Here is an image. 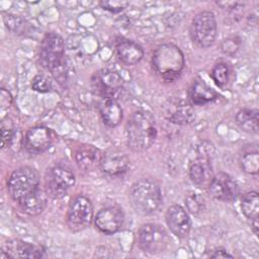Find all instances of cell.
<instances>
[{"label": "cell", "mask_w": 259, "mask_h": 259, "mask_svg": "<svg viewBox=\"0 0 259 259\" xmlns=\"http://www.w3.org/2000/svg\"><path fill=\"white\" fill-rule=\"evenodd\" d=\"M38 59L40 65L49 70L61 85L66 84L68 74L65 62V44L61 35L49 32L44 36L39 46Z\"/></svg>", "instance_id": "1"}, {"label": "cell", "mask_w": 259, "mask_h": 259, "mask_svg": "<svg viewBox=\"0 0 259 259\" xmlns=\"http://www.w3.org/2000/svg\"><path fill=\"white\" fill-rule=\"evenodd\" d=\"M127 146L135 152L148 150L157 136L154 116L146 110H138L131 114L125 124Z\"/></svg>", "instance_id": "2"}, {"label": "cell", "mask_w": 259, "mask_h": 259, "mask_svg": "<svg viewBox=\"0 0 259 259\" xmlns=\"http://www.w3.org/2000/svg\"><path fill=\"white\" fill-rule=\"evenodd\" d=\"M184 56L174 44H162L155 50L152 57L154 71L165 81H174L184 68Z\"/></svg>", "instance_id": "3"}, {"label": "cell", "mask_w": 259, "mask_h": 259, "mask_svg": "<svg viewBox=\"0 0 259 259\" xmlns=\"http://www.w3.org/2000/svg\"><path fill=\"white\" fill-rule=\"evenodd\" d=\"M130 200L139 213L151 214L155 212L162 202V194L158 183L149 178L136 181L130 190Z\"/></svg>", "instance_id": "4"}, {"label": "cell", "mask_w": 259, "mask_h": 259, "mask_svg": "<svg viewBox=\"0 0 259 259\" xmlns=\"http://www.w3.org/2000/svg\"><path fill=\"white\" fill-rule=\"evenodd\" d=\"M39 187V176L35 169L24 166L14 170L8 178L7 189L11 198L19 203Z\"/></svg>", "instance_id": "5"}, {"label": "cell", "mask_w": 259, "mask_h": 259, "mask_svg": "<svg viewBox=\"0 0 259 259\" xmlns=\"http://www.w3.org/2000/svg\"><path fill=\"white\" fill-rule=\"evenodd\" d=\"M45 182L47 194L54 198H60L74 186L76 178L69 165L57 163L48 169Z\"/></svg>", "instance_id": "6"}, {"label": "cell", "mask_w": 259, "mask_h": 259, "mask_svg": "<svg viewBox=\"0 0 259 259\" xmlns=\"http://www.w3.org/2000/svg\"><path fill=\"white\" fill-rule=\"evenodd\" d=\"M91 85L101 99L117 100L124 91L123 79L116 71L110 69H101L95 72L91 78Z\"/></svg>", "instance_id": "7"}, {"label": "cell", "mask_w": 259, "mask_h": 259, "mask_svg": "<svg viewBox=\"0 0 259 259\" xmlns=\"http://www.w3.org/2000/svg\"><path fill=\"white\" fill-rule=\"evenodd\" d=\"M189 33L193 42L198 47H210L214 42L218 33L214 14L211 11L197 13L191 21Z\"/></svg>", "instance_id": "8"}, {"label": "cell", "mask_w": 259, "mask_h": 259, "mask_svg": "<svg viewBox=\"0 0 259 259\" xmlns=\"http://www.w3.org/2000/svg\"><path fill=\"white\" fill-rule=\"evenodd\" d=\"M138 244L144 252L158 254L167 248L169 237L162 226L149 223L140 228L138 232Z\"/></svg>", "instance_id": "9"}, {"label": "cell", "mask_w": 259, "mask_h": 259, "mask_svg": "<svg viewBox=\"0 0 259 259\" xmlns=\"http://www.w3.org/2000/svg\"><path fill=\"white\" fill-rule=\"evenodd\" d=\"M93 217V205L91 200L84 195H76L69 203L67 211V225L72 232L86 229Z\"/></svg>", "instance_id": "10"}, {"label": "cell", "mask_w": 259, "mask_h": 259, "mask_svg": "<svg viewBox=\"0 0 259 259\" xmlns=\"http://www.w3.org/2000/svg\"><path fill=\"white\" fill-rule=\"evenodd\" d=\"M54 132L44 125L30 127L23 137L24 150L33 155H38L46 152L54 143Z\"/></svg>", "instance_id": "11"}, {"label": "cell", "mask_w": 259, "mask_h": 259, "mask_svg": "<svg viewBox=\"0 0 259 259\" xmlns=\"http://www.w3.org/2000/svg\"><path fill=\"white\" fill-rule=\"evenodd\" d=\"M207 188L213 198L222 201H233L240 193V188L236 180L225 172L215 174Z\"/></svg>", "instance_id": "12"}, {"label": "cell", "mask_w": 259, "mask_h": 259, "mask_svg": "<svg viewBox=\"0 0 259 259\" xmlns=\"http://www.w3.org/2000/svg\"><path fill=\"white\" fill-rule=\"evenodd\" d=\"M124 214L118 206L111 205L101 208L94 219L95 227L103 234L111 235L118 231L123 226Z\"/></svg>", "instance_id": "13"}, {"label": "cell", "mask_w": 259, "mask_h": 259, "mask_svg": "<svg viewBox=\"0 0 259 259\" xmlns=\"http://www.w3.org/2000/svg\"><path fill=\"white\" fill-rule=\"evenodd\" d=\"M44 249L39 245L25 242L18 239L6 241L2 247L1 259L4 258H40L44 256Z\"/></svg>", "instance_id": "14"}, {"label": "cell", "mask_w": 259, "mask_h": 259, "mask_svg": "<svg viewBox=\"0 0 259 259\" xmlns=\"http://www.w3.org/2000/svg\"><path fill=\"white\" fill-rule=\"evenodd\" d=\"M170 231L178 238H186L191 229V221L186 210L178 204L171 205L165 215Z\"/></svg>", "instance_id": "15"}, {"label": "cell", "mask_w": 259, "mask_h": 259, "mask_svg": "<svg viewBox=\"0 0 259 259\" xmlns=\"http://www.w3.org/2000/svg\"><path fill=\"white\" fill-rule=\"evenodd\" d=\"M99 167L105 175L118 177L127 171L130 167V160L122 152L112 150L102 155Z\"/></svg>", "instance_id": "16"}, {"label": "cell", "mask_w": 259, "mask_h": 259, "mask_svg": "<svg viewBox=\"0 0 259 259\" xmlns=\"http://www.w3.org/2000/svg\"><path fill=\"white\" fill-rule=\"evenodd\" d=\"M188 173L191 181L196 186L201 188L207 187L213 177L209 158L204 154H199V156L190 163Z\"/></svg>", "instance_id": "17"}, {"label": "cell", "mask_w": 259, "mask_h": 259, "mask_svg": "<svg viewBox=\"0 0 259 259\" xmlns=\"http://www.w3.org/2000/svg\"><path fill=\"white\" fill-rule=\"evenodd\" d=\"M102 155L100 150L92 145H80L74 152V160L81 170L92 171L100 166Z\"/></svg>", "instance_id": "18"}, {"label": "cell", "mask_w": 259, "mask_h": 259, "mask_svg": "<svg viewBox=\"0 0 259 259\" xmlns=\"http://www.w3.org/2000/svg\"><path fill=\"white\" fill-rule=\"evenodd\" d=\"M166 118L177 124H187L194 119V112L192 107L181 99L169 100L165 106Z\"/></svg>", "instance_id": "19"}, {"label": "cell", "mask_w": 259, "mask_h": 259, "mask_svg": "<svg viewBox=\"0 0 259 259\" xmlns=\"http://www.w3.org/2000/svg\"><path fill=\"white\" fill-rule=\"evenodd\" d=\"M117 58L126 66L138 64L144 57V51L140 45L130 39H120L115 45Z\"/></svg>", "instance_id": "20"}, {"label": "cell", "mask_w": 259, "mask_h": 259, "mask_svg": "<svg viewBox=\"0 0 259 259\" xmlns=\"http://www.w3.org/2000/svg\"><path fill=\"white\" fill-rule=\"evenodd\" d=\"M218 97V93L201 78H196L189 90V99L196 105H203L212 102Z\"/></svg>", "instance_id": "21"}, {"label": "cell", "mask_w": 259, "mask_h": 259, "mask_svg": "<svg viewBox=\"0 0 259 259\" xmlns=\"http://www.w3.org/2000/svg\"><path fill=\"white\" fill-rule=\"evenodd\" d=\"M99 112L105 125L115 127L122 119V109L115 99H101L99 102Z\"/></svg>", "instance_id": "22"}, {"label": "cell", "mask_w": 259, "mask_h": 259, "mask_svg": "<svg viewBox=\"0 0 259 259\" xmlns=\"http://www.w3.org/2000/svg\"><path fill=\"white\" fill-rule=\"evenodd\" d=\"M47 192L41 188L28 195L18 203L22 211L29 215H36L42 212L47 206Z\"/></svg>", "instance_id": "23"}, {"label": "cell", "mask_w": 259, "mask_h": 259, "mask_svg": "<svg viewBox=\"0 0 259 259\" xmlns=\"http://www.w3.org/2000/svg\"><path fill=\"white\" fill-rule=\"evenodd\" d=\"M236 122L244 132L250 134L258 133V110L243 108L236 114Z\"/></svg>", "instance_id": "24"}, {"label": "cell", "mask_w": 259, "mask_h": 259, "mask_svg": "<svg viewBox=\"0 0 259 259\" xmlns=\"http://www.w3.org/2000/svg\"><path fill=\"white\" fill-rule=\"evenodd\" d=\"M241 209L244 215L252 221L258 220L259 198L257 191H249L244 194L241 200Z\"/></svg>", "instance_id": "25"}, {"label": "cell", "mask_w": 259, "mask_h": 259, "mask_svg": "<svg viewBox=\"0 0 259 259\" xmlns=\"http://www.w3.org/2000/svg\"><path fill=\"white\" fill-rule=\"evenodd\" d=\"M210 76L217 86L221 88H225L230 81L231 70L227 63H218L213 66Z\"/></svg>", "instance_id": "26"}, {"label": "cell", "mask_w": 259, "mask_h": 259, "mask_svg": "<svg viewBox=\"0 0 259 259\" xmlns=\"http://www.w3.org/2000/svg\"><path fill=\"white\" fill-rule=\"evenodd\" d=\"M240 166L242 170L248 174H257L259 170L258 152L244 153L240 159Z\"/></svg>", "instance_id": "27"}, {"label": "cell", "mask_w": 259, "mask_h": 259, "mask_svg": "<svg viewBox=\"0 0 259 259\" xmlns=\"http://www.w3.org/2000/svg\"><path fill=\"white\" fill-rule=\"evenodd\" d=\"M15 135V127L10 118H4L1 121V148L10 146Z\"/></svg>", "instance_id": "28"}, {"label": "cell", "mask_w": 259, "mask_h": 259, "mask_svg": "<svg viewBox=\"0 0 259 259\" xmlns=\"http://www.w3.org/2000/svg\"><path fill=\"white\" fill-rule=\"evenodd\" d=\"M240 45H241L240 37L230 36L223 39V41L221 42V51L226 55L233 56L238 52Z\"/></svg>", "instance_id": "29"}, {"label": "cell", "mask_w": 259, "mask_h": 259, "mask_svg": "<svg viewBox=\"0 0 259 259\" xmlns=\"http://www.w3.org/2000/svg\"><path fill=\"white\" fill-rule=\"evenodd\" d=\"M31 88L40 93H47L52 90V82L45 75H36L31 81Z\"/></svg>", "instance_id": "30"}, {"label": "cell", "mask_w": 259, "mask_h": 259, "mask_svg": "<svg viewBox=\"0 0 259 259\" xmlns=\"http://www.w3.org/2000/svg\"><path fill=\"white\" fill-rule=\"evenodd\" d=\"M185 204L192 213H197L203 206V199L198 194L191 193L186 196Z\"/></svg>", "instance_id": "31"}, {"label": "cell", "mask_w": 259, "mask_h": 259, "mask_svg": "<svg viewBox=\"0 0 259 259\" xmlns=\"http://www.w3.org/2000/svg\"><path fill=\"white\" fill-rule=\"evenodd\" d=\"M99 5L107 11L110 12H120L121 10H123L127 5L128 2L125 1H118V0H113V1H101L99 3Z\"/></svg>", "instance_id": "32"}, {"label": "cell", "mask_w": 259, "mask_h": 259, "mask_svg": "<svg viewBox=\"0 0 259 259\" xmlns=\"http://www.w3.org/2000/svg\"><path fill=\"white\" fill-rule=\"evenodd\" d=\"M209 257H211V258H227V257H233V255L228 253L226 250L219 248V249L213 250L212 253L209 254Z\"/></svg>", "instance_id": "33"}, {"label": "cell", "mask_w": 259, "mask_h": 259, "mask_svg": "<svg viewBox=\"0 0 259 259\" xmlns=\"http://www.w3.org/2000/svg\"><path fill=\"white\" fill-rule=\"evenodd\" d=\"M219 6H221L224 9H236L238 8L240 5H242V3L240 2H217Z\"/></svg>", "instance_id": "34"}, {"label": "cell", "mask_w": 259, "mask_h": 259, "mask_svg": "<svg viewBox=\"0 0 259 259\" xmlns=\"http://www.w3.org/2000/svg\"><path fill=\"white\" fill-rule=\"evenodd\" d=\"M4 95H5V94H4L3 91L1 90V107H2V109H3L5 106H9V104L11 103V100H12L10 93L8 94L7 97H5Z\"/></svg>", "instance_id": "35"}]
</instances>
